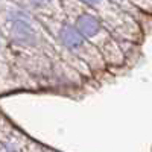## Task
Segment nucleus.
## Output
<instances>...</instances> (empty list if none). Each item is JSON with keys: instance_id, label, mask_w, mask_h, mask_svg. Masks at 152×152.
<instances>
[{"instance_id": "7ed1b4c3", "label": "nucleus", "mask_w": 152, "mask_h": 152, "mask_svg": "<svg viewBox=\"0 0 152 152\" xmlns=\"http://www.w3.org/2000/svg\"><path fill=\"white\" fill-rule=\"evenodd\" d=\"M35 2H40V0H35Z\"/></svg>"}, {"instance_id": "f03ea898", "label": "nucleus", "mask_w": 152, "mask_h": 152, "mask_svg": "<svg viewBox=\"0 0 152 152\" xmlns=\"http://www.w3.org/2000/svg\"><path fill=\"white\" fill-rule=\"evenodd\" d=\"M85 2H88V3H96L97 0H85Z\"/></svg>"}, {"instance_id": "f257e3e1", "label": "nucleus", "mask_w": 152, "mask_h": 152, "mask_svg": "<svg viewBox=\"0 0 152 152\" xmlns=\"http://www.w3.org/2000/svg\"><path fill=\"white\" fill-rule=\"evenodd\" d=\"M81 26L88 34H94L97 31V24H96V21L91 17H82L81 18Z\"/></svg>"}]
</instances>
